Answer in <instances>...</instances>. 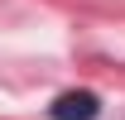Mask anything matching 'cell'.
<instances>
[{"mask_svg": "<svg viewBox=\"0 0 125 120\" xmlns=\"http://www.w3.org/2000/svg\"><path fill=\"white\" fill-rule=\"evenodd\" d=\"M101 101H96V91H62L58 101L48 106V115L53 120H96Z\"/></svg>", "mask_w": 125, "mask_h": 120, "instance_id": "6da1fadb", "label": "cell"}]
</instances>
